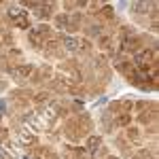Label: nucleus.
<instances>
[{"label":"nucleus","instance_id":"obj_1","mask_svg":"<svg viewBox=\"0 0 159 159\" xmlns=\"http://www.w3.org/2000/svg\"><path fill=\"white\" fill-rule=\"evenodd\" d=\"M64 47H66L68 51H77V49H79V40H77V38H70V36H66V38H64Z\"/></svg>","mask_w":159,"mask_h":159},{"label":"nucleus","instance_id":"obj_2","mask_svg":"<svg viewBox=\"0 0 159 159\" xmlns=\"http://www.w3.org/2000/svg\"><path fill=\"white\" fill-rule=\"evenodd\" d=\"M32 72V66H21L19 68V74H30Z\"/></svg>","mask_w":159,"mask_h":159},{"label":"nucleus","instance_id":"obj_3","mask_svg":"<svg viewBox=\"0 0 159 159\" xmlns=\"http://www.w3.org/2000/svg\"><path fill=\"white\" fill-rule=\"evenodd\" d=\"M4 157H6V153H4V151L0 149V159H4Z\"/></svg>","mask_w":159,"mask_h":159}]
</instances>
